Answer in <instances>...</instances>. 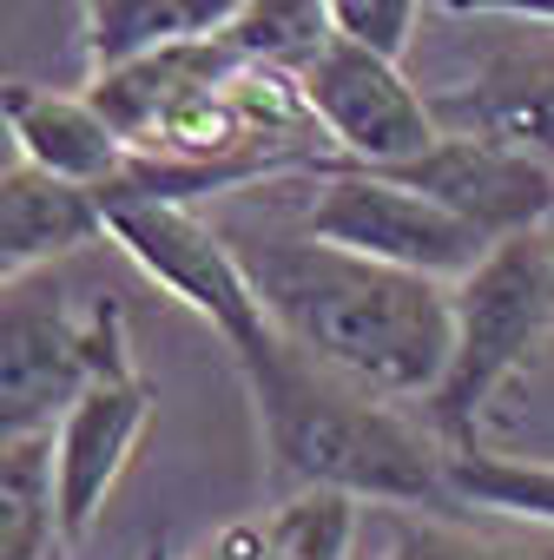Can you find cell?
<instances>
[{
	"mask_svg": "<svg viewBox=\"0 0 554 560\" xmlns=\"http://www.w3.org/2000/svg\"><path fill=\"white\" fill-rule=\"evenodd\" d=\"M251 284L304 357L377 389V396H429L455 350V291L442 277L324 244V237H257L238 244Z\"/></svg>",
	"mask_w": 554,
	"mask_h": 560,
	"instance_id": "6da1fadb",
	"label": "cell"
},
{
	"mask_svg": "<svg viewBox=\"0 0 554 560\" xmlns=\"http://www.w3.org/2000/svg\"><path fill=\"white\" fill-rule=\"evenodd\" d=\"M244 389L257 402L264 455H270V488L298 494V488H344L357 501H455L449 488V442L436 422L403 416L396 396H377L318 357H304L285 330L264 350L238 357Z\"/></svg>",
	"mask_w": 554,
	"mask_h": 560,
	"instance_id": "7a4b0ae2",
	"label": "cell"
},
{
	"mask_svg": "<svg viewBox=\"0 0 554 560\" xmlns=\"http://www.w3.org/2000/svg\"><path fill=\"white\" fill-rule=\"evenodd\" d=\"M547 330H554V237L547 231L501 237L469 277H455V350H449L442 383L423 396V416L455 455L482 448L475 442L482 409L528 370Z\"/></svg>",
	"mask_w": 554,
	"mask_h": 560,
	"instance_id": "3957f363",
	"label": "cell"
},
{
	"mask_svg": "<svg viewBox=\"0 0 554 560\" xmlns=\"http://www.w3.org/2000/svg\"><path fill=\"white\" fill-rule=\"evenodd\" d=\"M0 317V442L54 429L93 383L139 376L126 343V311L113 298H93L80 317L60 304H27L21 284H8Z\"/></svg>",
	"mask_w": 554,
	"mask_h": 560,
	"instance_id": "277c9868",
	"label": "cell"
},
{
	"mask_svg": "<svg viewBox=\"0 0 554 560\" xmlns=\"http://www.w3.org/2000/svg\"><path fill=\"white\" fill-rule=\"evenodd\" d=\"M311 178H318V198L304 205V231L324 244H344V250H363V257H383V264H403L423 277H469L495 250V237L475 231L462 211H449L442 198H429L377 165L337 159Z\"/></svg>",
	"mask_w": 554,
	"mask_h": 560,
	"instance_id": "5b68a950",
	"label": "cell"
},
{
	"mask_svg": "<svg viewBox=\"0 0 554 560\" xmlns=\"http://www.w3.org/2000/svg\"><path fill=\"white\" fill-rule=\"evenodd\" d=\"M106 237L152 277L159 291H172L192 317H205L231 357H251L277 337L251 270L238 257V244H224L211 224L192 218V205H165V198H132L106 211Z\"/></svg>",
	"mask_w": 554,
	"mask_h": 560,
	"instance_id": "8992f818",
	"label": "cell"
},
{
	"mask_svg": "<svg viewBox=\"0 0 554 560\" xmlns=\"http://www.w3.org/2000/svg\"><path fill=\"white\" fill-rule=\"evenodd\" d=\"M298 80L344 165H396L442 139L436 106H423V93L396 73V60L350 34H331L298 67Z\"/></svg>",
	"mask_w": 554,
	"mask_h": 560,
	"instance_id": "52a82bcc",
	"label": "cell"
},
{
	"mask_svg": "<svg viewBox=\"0 0 554 560\" xmlns=\"http://www.w3.org/2000/svg\"><path fill=\"white\" fill-rule=\"evenodd\" d=\"M377 172L442 198L495 244L521 237V231H547V218H554V152L501 139V132H442L416 159H396Z\"/></svg>",
	"mask_w": 554,
	"mask_h": 560,
	"instance_id": "ba28073f",
	"label": "cell"
},
{
	"mask_svg": "<svg viewBox=\"0 0 554 560\" xmlns=\"http://www.w3.org/2000/svg\"><path fill=\"white\" fill-rule=\"evenodd\" d=\"M152 422V389L146 376H106L93 383L54 429V468H60V540H86L106 494L119 488L139 435Z\"/></svg>",
	"mask_w": 554,
	"mask_h": 560,
	"instance_id": "9c48e42d",
	"label": "cell"
},
{
	"mask_svg": "<svg viewBox=\"0 0 554 560\" xmlns=\"http://www.w3.org/2000/svg\"><path fill=\"white\" fill-rule=\"evenodd\" d=\"M100 231H106L100 185L54 178L14 152V165L0 172V284H21L27 270L93 244Z\"/></svg>",
	"mask_w": 554,
	"mask_h": 560,
	"instance_id": "30bf717a",
	"label": "cell"
},
{
	"mask_svg": "<svg viewBox=\"0 0 554 560\" xmlns=\"http://www.w3.org/2000/svg\"><path fill=\"white\" fill-rule=\"evenodd\" d=\"M0 106H8V126H14V152L54 178H73V185H113L139 152L93 106V93L67 100V93H41V86H8Z\"/></svg>",
	"mask_w": 554,
	"mask_h": 560,
	"instance_id": "8fae6325",
	"label": "cell"
},
{
	"mask_svg": "<svg viewBox=\"0 0 554 560\" xmlns=\"http://www.w3.org/2000/svg\"><path fill=\"white\" fill-rule=\"evenodd\" d=\"M357 494L344 488H298L277 494L257 521H231L205 540L198 560H350L357 553Z\"/></svg>",
	"mask_w": 554,
	"mask_h": 560,
	"instance_id": "7c38bea8",
	"label": "cell"
},
{
	"mask_svg": "<svg viewBox=\"0 0 554 560\" xmlns=\"http://www.w3.org/2000/svg\"><path fill=\"white\" fill-rule=\"evenodd\" d=\"M436 113L462 119V132H501V139L554 152V47L495 54L482 67V80Z\"/></svg>",
	"mask_w": 554,
	"mask_h": 560,
	"instance_id": "4fadbf2b",
	"label": "cell"
},
{
	"mask_svg": "<svg viewBox=\"0 0 554 560\" xmlns=\"http://www.w3.org/2000/svg\"><path fill=\"white\" fill-rule=\"evenodd\" d=\"M86 8V60L93 73L132 67L159 47L178 40H205L218 34L244 0H80Z\"/></svg>",
	"mask_w": 554,
	"mask_h": 560,
	"instance_id": "5bb4252c",
	"label": "cell"
},
{
	"mask_svg": "<svg viewBox=\"0 0 554 560\" xmlns=\"http://www.w3.org/2000/svg\"><path fill=\"white\" fill-rule=\"evenodd\" d=\"M60 534L54 429L0 442V560H47Z\"/></svg>",
	"mask_w": 554,
	"mask_h": 560,
	"instance_id": "9a60e30c",
	"label": "cell"
},
{
	"mask_svg": "<svg viewBox=\"0 0 554 560\" xmlns=\"http://www.w3.org/2000/svg\"><path fill=\"white\" fill-rule=\"evenodd\" d=\"M337 34L324 0H244V8L218 27V40L244 60H270V67H304L324 40Z\"/></svg>",
	"mask_w": 554,
	"mask_h": 560,
	"instance_id": "2e32d148",
	"label": "cell"
},
{
	"mask_svg": "<svg viewBox=\"0 0 554 560\" xmlns=\"http://www.w3.org/2000/svg\"><path fill=\"white\" fill-rule=\"evenodd\" d=\"M449 488L469 508H495V514L554 527V462H515V455L469 448V455H449Z\"/></svg>",
	"mask_w": 554,
	"mask_h": 560,
	"instance_id": "e0dca14e",
	"label": "cell"
},
{
	"mask_svg": "<svg viewBox=\"0 0 554 560\" xmlns=\"http://www.w3.org/2000/svg\"><path fill=\"white\" fill-rule=\"evenodd\" d=\"M324 8H331L337 34H350V40H363V47H377L390 60L416 34V0H324Z\"/></svg>",
	"mask_w": 554,
	"mask_h": 560,
	"instance_id": "ac0fdd59",
	"label": "cell"
},
{
	"mask_svg": "<svg viewBox=\"0 0 554 560\" xmlns=\"http://www.w3.org/2000/svg\"><path fill=\"white\" fill-rule=\"evenodd\" d=\"M390 560H528V553H501V547H482L455 527H429V521H403L396 540H390Z\"/></svg>",
	"mask_w": 554,
	"mask_h": 560,
	"instance_id": "d6986e66",
	"label": "cell"
},
{
	"mask_svg": "<svg viewBox=\"0 0 554 560\" xmlns=\"http://www.w3.org/2000/svg\"><path fill=\"white\" fill-rule=\"evenodd\" d=\"M449 14H515L534 27H554V0H442Z\"/></svg>",
	"mask_w": 554,
	"mask_h": 560,
	"instance_id": "ffe728a7",
	"label": "cell"
},
{
	"mask_svg": "<svg viewBox=\"0 0 554 560\" xmlns=\"http://www.w3.org/2000/svg\"><path fill=\"white\" fill-rule=\"evenodd\" d=\"M547 237H554V231H547Z\"/></svg>",
	"mask_w": 554,
	"mask_h": 560,
	"instance_id": "44dd1931",
	"label": "cell"
}]
</instances>
